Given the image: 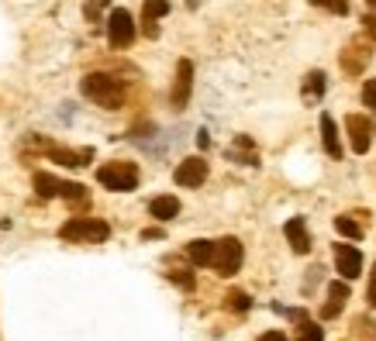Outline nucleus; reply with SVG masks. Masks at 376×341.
Returning <instances> with one entry per match:
<instances>
[{"instance_id":"obj_1","label":"nucleus","mask_w":376,"mask_h":341,"mask_svg":"<svg viewBox=\"0 0 376 341\" xmlns=\"http://www.w3.org/2000/svg\"><path fill=\"white\" fill-rule=\"evenodd\" d=\"M80 94L87 100H94L97 107H107V111H118L125 104V83L118 76H107V73H90L83 76L80 83Z\"/></svg>"},{"instance_id":"obj_2","label":"nucleus","mask_w":376,"mask_h":341,"mask_svg":"<svg viewBox=\"0 0 376 341\" xmlns=\"http://www.w3.org/2000/svg\"><path fill=\"white\" fill-rule=\"evenodd\" d=\"M97 183L114 193H132L138 186V166L135 162H107L97 169Z\"/></svg>"},{"instance_id":"obj_3","label":"nucleus","mask_w":376,"mask_h":341,"mask_svg":"<svg viewBox=\"0 0 376 341\" xmlns=\"http://www.w3.org/2000/svg\"><path fill=\"white\" fill-rule=\"evenodd\" d=\"M59 234L66 241H107L111 238V224L107 221H97V217H70Z\"/></svg>"},{"instance_id":"obj_4","label":"nucleus","mask_w":376,"mask_h":341,"mask_svg":"<svg viewBox=\"0 0 376 341\" xmlns=\"http://www.w3.org/2000/svg\"><path fill=\"white\" fill-rule=\"evenodd\" d=\"M35 190H39V197H66V200H73V204H83L87 200V186H80V183H66V179H56L52 173H35Z\"/></svg>"},{"instance_id":"obj_5","label":"nucleus","mask_w":376,"mask_h":341,"mask_svg":"<svg viewBox=\"0 0 376 341\" xmlns=\"http://www.w3.org/2000/svg\"><path fill=\"white\" fill-rule=\"evenodd\" d=\"M242 258H245V252H242V241H238V238H221V241H214V258H211V265H214L221 276L238 272V269H242Z\"/></svg>"},{"instance_id":"obj_6","label":"nucleus","mask_w":376,"mask_h":341,"mask_svg":"<svg viewBox=\"0 0 376 341\" xmlns=\"http://www.w3.org/2000/svg\"><path fill=\"white\" fill-rule=\"evenodd\" d=\"M107 42L114 49H128L135 42V18L125 11V8H114L107 14Z\"/></svg>"},{"instance_id":"obj_7","label":"nucleus","mask_w":376,"mask_h":341,"mask_svg":"<svg viewBox=\"0 0 376 341\" xmlns=\"http://www.w3.org/2000/svg\"><path fill=\"white\" fill-rule=\"evenodd\" d=\"M345 128H348V138H352V152L355 155H366L369 145H373V135H376V124L362 114H348L345 118Z\"/></svg>"},{"instance_id":"obj_8","label":"nucleus","mask_w":376,"mask_h":341,"mask_svg":"<svg viewBox=\"0 0 376 341\" xmlns=\"http://www.w3.org/2000/svg\"><path fill=\"white\" fill-rule=\"evenodd\" d=\"M190 90H194V63L190 59H180L176 66V83H173V107L183 111L190 104Z\"/></svg>"},{"instance_id":"obj_9","label":"nucleus","mask_w":376,"mask_h":341,"mask_svg":"<svg viewBox=\"0 0 376 341\" xmlns=\"http://www.w3.org/2000/svg\"><path fill=\"white\" fill-rule=\"evenodd\" d=\"M173 179H176L180 186H200V183L207 179V162H204L200 155H190V159H183V162L176 166Z\"/></svg>"},{"instance_id":"obj_10","label":"nucleus","mask_w":376,"mask_h":341,"mask_svg":"<svg viewBox=\"0 0 376 341\" xmlns=\"http://www.w3.org/2000/svg\"><path fill=\"white\" fill-rule=\"evenodd\" d=\"M335 265L342 272V279H355L362 272V255L352 245H335Z\"/></svg>"},{"instance_id":"obj_11","label":"nucleus","mask_w":376,"mask_h":341,"mask_svg":"<svg viewBox=\"0 0 376 341\" xmlns=\"http://www.w3.org/2000/svg\"><path fill=\"white\" fill-rule=\"evenodd\" d=\"M283 234H286V241H290V248L297 255H307L311 252V234H307V221L304 217H290L286 228H283Z\"/></svg>"},{"instance_id":"obj_12","label":"nucleus","mask_w":376,"mask_h":341,"mask_svg":"<svg viewBox=\"0 0 376 341\" xmlns=\"http://www.w3.org/2000/svg\"><path fill=\"white\" fill-rule=\"evenodd\" d=\"M345 300H348V283H331L328 286V303L321 307V317H338L342 314V307H345Z\"/></svg>"},{"instance_id":"obj_13","label":"nucleus","mask_w":376,"mask_h":341,"mask_svg":"<svg viewBox=\"0 0 376 341\" xmlns=\"http://www.w3.org/2000/svg\"><path fill=\"white\" fill-rule=\"evenodd\" d=\"M321 142H324V152L331 159H342V142H338V128H335L331 114H321Z\"/></svg>"},{"instance_id":"obj_14","label":"nucleus","mask_w":376,"mask_h":341,"mask_svg":"<svg viewBox=\"0 0 376 341\" xmlns=\"http://www.w3.org/2000/svg\"><path fill=\"white\" fill-rule=\"evenodd\" d=\"M324 87H328L324 73H321V69H314V73H307V76H304V90H300V94H304V100H307V104H317V100L324 97Z\"/></svg>"},{"instance_id":"obj_15","label":"nucleus","mask_w":376,"mask_h":341,"mask_svg":"<svg viewBox=\"0 0 376 341\" xmlns=\"http://www.w3.org/2000/svg\"><path fill=\"white\" fill-rule=\"evenodd\" d=\"M149 214H152L156 221H173V217L180 214V200H176V197H156V200L149 204Z\"/></svg>"},{"instance_id":"obj_16","label":"nucleus","mask_w":376,"mask_h":341,"mask_svg":"<svg viewBox=\"0 0 376 341\" xmlns=\"http://www.w3.org/2000/svg\"><path fill=\"white\" fill-rule=\"evenodd\" d=\"M49 155L63 166H87L94 159V148H80V152H70V148H49Z\"/></svg>"},{"instance_id":"obj_17","label":"nucleus","mask_w":376,"mask_h":341,"mask_svg":"<svg viewBox=\"0 0 376 341\" xmlns=\"http://www.w3.org/2000/svg\"><path fill=\"white\" fill-rule=\"evenodd\" d=\"M187 255H190V262H197V265H211V258H214V241L197 238V241L187 245Z\"/></svg>"},{"instance_id":"obj_18","label":"nucleus","mask_w":376,"mask_h":341,"mask_svg":"<svg viewBox=\"0 0 376 341\" xmlns=\"http://www.w3.org/2000/svg\"><path fill=\"white\" fill-rule=\"evenodd\" d=\"M169 14V0H145V18L142 21H159Z\"/></svg>"},{"instance_id":"obj_19","label":"nucleus","mask_w":376,"mask_h":341,"mask_svg":"<svg viewBox=\"0 0 376 341\" xmlns=\"http://www.w3.org/2000/svg\"><path fill=\"white\" fill-rule=\"evenodd\" d=\"M335 231L345 234V238H362V224L352 221V217H335Z\"/></svg>"},{"instance_id":"obj_20","label":"nucleus","mask_w":376,"mask_h":341,"mask_svg":"<svg viewBox=\"0 0 376 341\" xmlns=\"http://www.w3.org/2000/svg\"><path fill=\"white\" fill-rule=\"evenodd\" d=\"M297 341H324V331H321L317 324L304 320V324H300V334H297Z\"/></svg>"},{"instance_id":"obj_21","label":"nucleus","mask_w":376,"mask_h":341,"mask_svg":"<svg viewBox=\"0 0 376 341\" xmlns=\"http://www.w3.org/2000/svg\"><path fill=\"white\" fill-rule=\"evenodd\" d=\"M249 303H252V300H249L242 289H231V293H228V307H231V310L242 314V310H249Z\"/></svg>"},{"instance_id":"obj_22","label":"nucleus","mask_w":376,"mask_h":341,"mask_svg":"<svg viewBox=\"0 0 376 341\" xmlns=\"http://www.w3.org/2000/svg\"><path fill=\"white\" fill-rule=\"evenodd\" d=\"M314 4L331 11V14H348V0H314Z\"/></svg>"},{"instance_id":"obj_23","label":"nucleus","mask_w":376,"mask_h":341,"mask_svg":"<svg viewBox=\"0 0 376 341\" xmlns=\"http://www.w3.org/2000/svg\"><path fill=\"white\" fill-rule=\"evenodd\" d=\"M362 104H366L369 111H376V80H366V83H362Z\"/></svg>"},{"instance_id":"obj_24","label":"nucleus","mask_w":376,"mask_h":341,"mask_svg":"<svg viewBox=\"0 0 376 341\" xmlns=\"http://www.w3.org/2000/svg\"><path fill=\"white\" fill-rule=\"evenodd\" d=\"M107 4H111V0H90V4L83 8V14H87V21H97V18H101V11H104Z\"/></svg>"},{"instance_id":"obj_25","label":"nucleus","mask_w":376,"mask_h":341,"mask_svg":"<svg viewBox=\"0 0 376 341\" xmlns=\"http://www.w3.org/2000/svg\"><path fill=\"white\" fill-rule=\"evenodd\" d=\"M238 148H252V138L249 135H238ZM245 166H259L255 155H245Z\"/></svg>"},{"instance_id":"obj_26","label":"nucleus","mask_w":376,"mask_h":341,"mask_svg":"<svg viewBox=\"0 0 376 341\" xmlns=\"http://www.w3.org/2000/svg\"><path fill=\"white\" fill-rule=\"evenodd\" d=\"M366 300H369V307H376V262H373V276H369V289H366Z\"/></svg>"},{"instance_id":"obj_27","label":"nucleus","mask_w":376,"mask_h":341,"mask_svg":"<svg viewBox=\"0 0 376 341\" xmlns=\"http://www.w3.org/2000/svg\"><path fill=\"white\" fill-rule=\"evenodd\" d=\"M169 279H173V283H180L183 289H190V286H194V276H187V272H169Z\"/></svg>"},{"instance_id":"obj_28","label":"nucleus","mask_w":376,"mask_h":341,"mask_svg":"<svg viewBox=\"0 0 376 341\" xmlns=\"http://www.w3.org/2000/svg\"><path fill=\"white\" fill-rule=\"evenodd\" d=\"M362 28H366V35L376 42V14H366V18H362Z\"/></svg>"},{"instance_id":"obj_29","label":"nucleus","mask_w":376,"mask_h":341,"mask_svg":"<svg viewBox=\"0 0 376 341\" xmlns=\"http://www.w3.org/2000/svg\"><path fill=\"white\" fill-rule=\"evenodd\" d=\"M259 341H286V334H283V331H266Z\"/></svg>"},{"instance_id":"obj_30","label":"nucleus","mask_w":376,"mask_h":341,"mask_svg":"<svg viewBox=\"0 0 376 341\" xmlns=\"http://www.w3.org/2000/svg\"><path fill=\"white\" fill-rule=\"evenodd\" d=\"M197 145H200V148H207V145H211V138H207V131H200V135H197Z\"/></svg>"},{"instance_id":"obj_31","label":"nucleus","mask_w":376,"mask_h":341,"mask_svg":"<svg viewBox=\"0 0 376 341\" xmlns=\"http://www.w3.org/2000/svg\"><path fill=\"white\" fill-rule=\"evenodd\" d=\"M187 8H200V0H187Z\"/></svg>"},{"instance_id":"obj_32","label":"nucleus","mask_w":376,"mask_h":341,"mask_svg":"<svg viewBox=\"0 0 376 341\" xmlns=\"http://www.w3.org/2000/svg\"><path fill=\"white\" fill-rule=\"evenodd\" d=\"M366 4H369V8H376V0H366Z\"/></svg>"}]
</instances>
